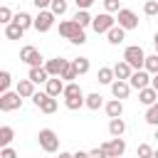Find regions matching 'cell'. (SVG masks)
Wrapping results in <instances>:
<instances>
[{
	"instance_id": "43",
	"label": "cell",
	"mask_w": 158,
	"mask_h": 158,
	"mask_svg": "<svg viewBox=\"0 0 158 158\" xmlns=\"http://www.w3.org/2000/svg\"><path fill=\"white\" fill-rule=\"evenodd\" d=\"M32 2L37 10H49V5H52V0H32Z\"/></svg>"
},
{
	"instance_id": "30",
	"label": "cell",
	"mask_w": 158,
	"mask_h": 158,
	"mask_svg": "<svg viewBox=\"0 0 158 158\" xmlns=\"http://www.w3.org/2000/svg\"><path fill=\"white\" fill-rule=\"evenodd\" d=\"M64 106L69 111H79L81 106H86V96H74V99H64Z\"/></svg>"
},
{
	"instance_id": "24",
	"label": "cell",
	"mask_w": 158,
	"mask_h": 158,
	"mask_svg": "<svg viewBox=\"0 0 158 158\" xmlns=\"http://www.w3.org/2000/svg\"><path fill=\"white\" fill-rule=\"evenodd\" d=\"M101 106H104V96H101V94H96V91L86 94V109H91V111H99Z\"/></svg>"
},
{
	"instance_id": "26",
	"label": "cell",
	"mask_w": 158,
	"mask_h": 158,
	"mask_svg": "<svg viewBox=\"0 0 158 158\" xmlns=\"http://www.w3.org/2000/svg\"><path fill=\"white\" fill-rule=\"evenodd\" d=\"M12 138H15L12 126H0V146H2V148H7V146L12 143Z\"/></svg>"
},
{
	"instance_id": "52",
	"label": "cell",
	"mask_w": 158,
	"mask_h": 158,
	"mask_svg": "<svg viewBox=\"0 0 158 158\" xmlns=\"http://www.w3.org/2000/svg\"><path fill=\"white\" fill-rule=\"evenodd\" d=\"M156 20H158V17H156Z\"/></svg>"
},
{
	"instance_id": "19",
	"label": "cell",
	"mask_w": 158,
	"mask_h": 158,
	"mask_svg": "<svg viewBox=\"0 0 158 158\" xmlns=\"http://www.w3.org/2000/svg\"><path fill=\"white\" fill-rule=\"evenodd\" d=\"M106 40H109V44H121L123 40H126V30L123 27H111L109 32H106Z\"/></svg>"
},
{
	"instance_id": "37",
	"label": "cell",
	"mask_w": 158,
	"mask_h": 158,
	"mask_svg": "<svg viewBox=\"0 0 158 158\" xmlns=\"http://www.w3.org/2000/svg\"><path fill=\"white\" fill-rule=\"evenodd\" d=\"M143 12H146L148 17H158V0H146Z\"/></svg>"
},
{
	"instance_id": "29",
	"label": "cell",
	"mask_w": 158,
	"mask_h": 158,
	"mask_svg": "<svg viewBox=\"0 0 158 158\" xmlns=\"http://www.w3.org/2000/svg\"><path fill=\"white\" fill-rule=\"evenodd\" d=\"M74 67H77L79 77H84V74H89V69H91V62H89V57H77V59H74Z\"/></svg>"
},
{
	"instance_id": "41",
	"label": "cell",
	"mask_w": 158,
	"mask_h": 158,
	"mask_svg": "<svg viewBox=\"0 0 158 158\" xmlns=\"http://www.w3.org/2000/svg\"><path fill=\"white\" fill-rule=\"evenodd\" d=\"M89 156H91V158H109V156H106V151H104L101 146H99V148H91V151H89Z\"/></svg>"
},
{
	"instance_id": "11",
	"label": "cell",
	"mask_w": 158,
	"mask_h": 158,
	"mask_svg": "<svg viewBox=\"0 0 158 158\" xmlns=\"http://www.w3.org/2000/svg\"><path fill=\"white\" fill-rule=\"evenodd\" d=\"M67 64H69V59L54 57V59H47V62H44V69L49 72V77H62V72H64Z\"/></svg>"
},
{
	"instance_id": "23",
	"label": "cell",
	"mask_w": 158,
	"mask_h": 158,
	"mask_svg": "<svg viewBox=\"0 0 158 158\" xmlns=\"http://www.w3.org/2000/svg\"><path fill=\"white\" fill-rule=\"evenodd\" d=\"M72 20H74V22H77V25H79V27H89V25H91V22H94V17H91V15H89V10H77V12H74V17H72Z\"/></svg>"
},
{
	"instance_id": "45",
	"label": "cell",
	"mask_w": 158,
	"mask_h": 158,
	"mask_svg": "<svg viewBox=\"0 0 158 158\" xmlns=\"http://www.w3.org/2000/svg\"><path fill=\"white\" fill-rule=\"evenodd\" d=\"M74 158H91V156H89L86 151H77V153H74Z\"/></svg>"
},
{
	"instance_id": "21",
	"label": "cell",
	"mask_w": 158,
	"mask_h": 158,
	"mask_svg": "<svg viewBox=\"0 0 158 158\" xmlns=\"http://www.w3.org/2000/svg\"><path fill=\"white\" fill-rule=\"evenodd\" d=\"M96 79H99V84H114L116 81V74H114V67H101L99 69V74H96Z\"/></svg>"
},
{
	"instance_id": "12",
	"label": "cell",
	"mask_w": 158,
	"mask_h": 158,
	"mask_svg": "<svg viewBox=\"0 0 158 158\" xmlns=\"http://www.w3.org/2000/svg\"><path fill=\"white\" fill-rule=\"evenodd\" d=\"M64 86H67V84H64V79H62V77H49V81L44 84V91H47L49 96H54V99H57L59 94H64Z\"/></svg>"
},
{
	"instance_id": "34",
	"label": "cell",
	"mask_w": 158,
	"mask_h": 158,
	"mask_svg": "<svg viewBox=\"0 0 158 158\" xmlns=\"http://www.w3.org/2000/svg\"><path fill=\"white\" fill-rule=\"evenodd\" d=\"M146 123L158 126V101H156L153 106H148V109H146Z\"/></svg>"
},
{
	"instance_id": "9",
	"label": "cell",
	"mask_w": 158,
	"mask_h": 158,
	"mask_svg": "<svg viewBox=\"0 0 158 158\" xmlns=\"http://www.w3.org/2000/svg\"><path fill=\"white\" fill-rule=\"evenodd\" d=\"M101 148L106 151L109 158H121V156L126 153V141H123V138H111V141L101 143Z\"/></svg>"
},
{
	"instance_id": "39",
	"label": "cell",
	"mask_w": 158,
	"mask_h": 158,
	"mask_svg": "<svg viewBox=\"0 0 158 158\" xmlns=\"http://www.w3.org/2000/svg\"><path fill=\"white\" fill-rule=\"evenodd\" d=\"M104 10L106 12H118L121 5H118V0H104Z\"/></svg>"
},
{
	"instance_id": "7",
	"label": "cell",
	"mask_w": 158,
	"mask_h": 158,
	"mask_svg": "<svg viewBox=\"0 0 158 158\" xmlns=\"http://www.w3.org/2000/svg\"><path fill=\"white\" fill-rule=\"evenodd\" d=\"M54 20H57V15L52 10H40L37 17H35V30L37 32H49L54 27Z\"/></svg>"
},
{
	"instance_id": "36",
	"label": "cell",
	"mask_w": 158,
	"mask_h": 158,
	"mask_svg": "<svg viewBox=\"0 0 158 158\" xmlns=\"http://www.w3.org/2000/svg\"><path fill=\"white\" fill-rule=\"evenodd\" d=\"M49 10L57 15V17H62L64 12H67V0H52V5H49Z\"/></svg>"
},
{
	"instance_id": "25",
	"label": "cell",
	"mask_w": 158,
	"mask_h": 158,
	"mask_svg": "<svg viewBox=\"0 0 158 158\" xmlns=\"http://www.w3.org/2000/svg\"><path fill=\"white\" fill-rule=\"evenodd\" d=\"M22 35H25V30H22L20 25H15V22L5 25V37H7V40H22Z\"/></svg>"
},
{
	"instance_id": "49",
	"label": "cell",
	"mask_w": 158,
	"mask_h": 158,
	"mask_svg": "<svg viewBox=\"0 0 158 158\" xmlns=\"http://www.w3.org/2000/svg\"><path fill=\"white\" fill-rule=\"evenodd\" d=\"M156 42H158V32H156V37H153V44H156Z\"/></svg>"
},
{
	"instance_id": "13",
	"label": "cell",
	"mask_w": 158,
	"mask_h": 158,
	"mask_svg": "<svg viewBox=\"0 0 158 158\" xmlns=\"http://www.w3.org/2000/svg\"><path fill=\"white\" fill-rule=\"evenodd\" d=\"M111 94H114V99H128V94H131V84L123 81V79H116V81L111 84Z\"/></svg>"
},
{
	"instance_id": "31",
	"label": "cell",
	"mask_w": 158,
	"mask_h": 158,
	"mask_svg": "<svg viewBox=\"0 0 158 158\" xmlns=\"http://www.w3.org/2000/svg\"><path fill=\"white\" fill-rule=\"evenodd\" d=\"M62 79H64V81H74V79H79V72H77L74 62H69V64L64 67V72H62Z\"/></svg>"
},
{
	"instance_id": "4",
	"label": "cell",
	"mask_w": 158,
	"mask_h": 158,
	"mask_svg": "<svg viewBox=\"0 0 158 158\" xmlns=\"http://www.w3.org/2000/svg\"><path fill=\"white\" fill-rule=\"evenodd\" d=\"M20 62H25L30 69H32V67H44V64H42V54H40V49L32 47V44H25V47L20 49Z\"/></svg>"
},
{
	"instance_id": "27",
	"label": "cell",
	"mask_w": 158,
	"mask_h": 158,
	"mask_svg": "<svg viewBox=\"0 0 158 158\" xmlns=\"http://www.w3.org/2000/svg\"><path fill=\"white\" fill-rule=\"evenodd\" d=\"M64 99H74V96H84V91H81V86L77 84V81H69L67 86H64V94H62Z\"/></svg>"
},
{
	"instance_id": "20",
	"label": "cell",
	"mask_w": 158,
	"mask_h": 158,
	"mask_svg": "<svg viewBox=\"0 0 158 158\" xmlns=\"http://www.w3.org/2000/svg\"><path fill=\"white\" fill-rule=\"evenodd\" d=\"M109 133H111L114 138H121V136L126 133V121H123V118H111V121H109Z\"/></svg>"
},
{
	"instance_id": "10",
	"label": "cell",
	"mask_w": 158,
	"mask_h": 158,
	"mask_svg": "<svg viewBox=\"0 0 158 158\" xmlns=\"http://www.w3.org/2000/svg\"><path fill=\"white\" fill-rule=\"evenodd\" d=\"M151 74L146 72V69H138V72H133L131 74V79H128V84H131V89H136V91H141V89H146V86H151Z\"/></svg>"
},
{
	"instance_id": "18",
	"label": "cell",
	"mask_w": 158,
	"mask_h": 158,
	"mask_svg": "<svg viewBox=\"0 0 158 158\" xmlns=\"http://www.w3.org/2000/svg\"><path fill=\"white\" fill-rule=\"evenodd\" d=\"M138 101H141L143 106H153V104L158 101V91H156L153 86H146V89L138 91Z\"/></svg>"
},
{
	"instance_id": "38",
	"label": "cell",
	"mask_w": 158,
	"mask_h": 158,
	"mask_svg": "<svg viewBox=\"0 0 158 158\" xmlns=\"http://www.w3.org/2000/svg\"><path fill=\"white\" fill-rule=\"evenodd\" d=\"M12 20H15V15H12V10H10L7 5H2V7H0V22H2V25H10Z\"/></svg>"
},
{
	"instance_id": "51",
	"label": "cell",
	"mask_w": 158,
	"mask_h": 158,
	"mask_svg": "<svg viewBox=\"0 0 158 158\" xmlns=\"http://www.w3.org/2000/svg\"><path fill=\"white\" fill-rule=\"evenodd\" d=\"M153 158H158V151H156V153H153Z\"/></svg>"
},
{
	"instance_id": "50",
	"label": "cell",
	"mask_w": 158,
	"mask_h": 158,
	"mask_svg": "<svg viewBox=\"0 0 158 158\" xmlns=\"http://www.w3.org/2000/svg\"><path fill=\"white\" fill-rule=\"evenodd\" d=\"M156 54H158V42H156Z\"/></svg>"
},
{
	"instance_id": "28",
	"label": "cell",
	"mask_w": 158,
	"mask_h": 158,
	"mask_svg": "<svg viewBox=\"0 0 158 158\" xmlns=\"http://www.w3.org/2000/svg\"><path fill=\"white\" fill-rule=\"evenodd\" d=\"M37 109H40L42 114H54V111H57V99L47 94V96H44V101H42V104L37 106Z\"/></svg>"
},
{
	"instance_id": "46",
	"label": "cell",
	"mask_w": 158,
	"mask_h": 158,
	"mask_svg": "<svg viewBox=\"0 0 158 158\" xmlns=\"http://www.w3.org/2000/svg\"><path fill=\"white\" fill-rule=\"evenodd\" d=\"M151 86L158 91V74H153V79H151Z\"/></svg>"
},
{
	"instance_id": "5",
	"label": "cell",
	"mask_w": 158,
	"mask_h": 158,
	"mask_svg": "<svg viewBox=\"0 0 158 158\" xmlns=\"http://www.w3.org/2000/svg\"><path fill=\"white\" fill-rule=\"evenodd\" d=\"M116 22H118V27H123L128 32V30H136L138 27V15L133 10H128V7H121L116 12Z\"/></svg>"
},
{
	"instance_id": "44",
	"label": "cell",
	"mask_w": 158,
	"mask_h": 158,
	"mask_svg": "<svg viewBox=\"0 0 158 158\" xmlns=\"http://www.w3.org/2000/svg\"><path fill=\"white\" fill-rule=\"evenodd\" d=\"M44 96H47V91H37V94L32 96V104H35V106H40V104L44 101Z\"/></svg>"
},
{
	"instance_id": "22",
	"label": "cell",
	"mask_w": 158,
	"mask_h": 158,
	"mask_svg": "<svg viewBox=\"0 0 158 158\" xmlns=\"http://www.w3.org/2000/svg\"><path fill=\"white\" fill-rule=\"evenodd\" d=\"M12 22H15V25H20L22 30H30V27H35V17H32V15H27V12H17Z\"/></svg>"
},
{
	"instance_id": "8",
	"label": "cell",
	"mask_w": 158,
	"mask_h": 158,
	"mask_svg": "<svg viewBox=\"0 0 158 158\" xmlns=\"http://www.w3.org/2000/svg\"><path fill=\"white\" fill-rule=\"evenodd\" d=\"M111 27H116V20L111 17V12H101V15H96L94 22H91V30H94L96 35H106Z\"/></svg>"
},
{
	"instance_id": "32",
	"label": "cell",
	"mask_w": 158,
	"mask_h": 158,
	"mask_svg": "<svg viewBox=\"0 0 158 158\" xmlns=\"http://www.w3.org/2000/svg\"><path fill=\"white\" fill-rule=\"evenodd\" d=\"M10 84H12V74H10L7 69H2V72H0V94L10 91Z\"/></svg>"
},
{
	"instance_id": "6",
	"label": "cell",
	"mask_w": 158,
	"mask_h": 158,
	"mask_svg": "<svg viewBox=\"0 0 158 158\" xmlns=\"http://www.w3.org/2000/svg\"><path fill=\"white\" fill-rule=\"evenodd\" d=\"M20 106H22V96H20L17 91H5V94H0V111L10 114V111H17Z\"/></svg>"
},
{
	"instance_id": "17",
	"label": "cell",
	"mask_w": 158,
	"mask_h": 158,
	"mask_svg": "<svg viewBox=\"0 0 158 158\" xmlns=\"http://www.w3.org/2000/svg\"><path fill=\"white\" fill-rule=\"evenodd\" d=\"M27 79L35 81V84H47V81H49V72H47L44 67H32L30 74H27Z\"/></svg>"
},
{
	"instance_id": "16",
	"label": "cell",
	"mask_w": 158,
	"mask_h": 158,
	"mask_svg": "<svg viewBox=\"0 0 158 158\" xmlns=\"http://www.w3.org/2000/svg\"><path fill=\"white\" fill-rule=\"evenodd\" d=\"M114 74H116V79H123V81H128L131 79V74H133V67L128 64V62H116L114 64Z\"/></svg>"
},
{
	"instance_id": "47",
	"label": "cell",
	"mask_w": 158,
	"mask_h": 158,
	"mask_svg": "<svg viewBox=\"0 0 158 158\" xmlns=\"http://www.w3.org/2000/svg\"><path fill=\"white\" fill-rule=\"evenodd\" d=\"M59 158H74V153H67V151H62V153H59Z\"/></svg>"
},
{
	"instance_id": "42",
	"label": "cell",
	"mask_w": 158,
	"mask_h": 158,
	"mask_svg": "<svg viewBox=\"0 0 158 158\" xmlns=\"http://www.w3.org/2000/svg\"><path fill=\"white\" fill-rule=\"evenodd\" d=\"M74 2H77V10H89L96 0H74Z\"/></svg>"
},
{
	"instance_id": "3",
	"label": "cell",
	"mask_w": 158,
	"mask_h": 158,
	"mask_svg": "<svg viewBox=\"0 0 158 158\" xmlns=\"http://www.w3.org/2000/svg\"><path fill=\"white\" fill-rule=\"evenodd\" d=\"M37 141H40V148L44 153H57V148H59V138H57V133L52 128H42L37 133Z\"/></svg>"
},
{
	"instance_id": "15",
	"label": "cell",
	"mask_w": 158,
	"mask_h": 158,
	"mask_svg": "<svg viewBox=\"0 0 158 158\" xmlns=\"http://www.w3.org/2000/svg\"><path fill=\"white\" fill-rule=\"evenodd\" d=\"M104 111H106L109 118H121V114H123V104H121V99H111V101H106V104H104Z\"/></svg>"
},
{
	"instance_id": "33",
	"label": "cell",
	"mask_w": 158,
	"mask_h": 158,
	"mask_svg": "<svg viewBox=\"0 0 158 158\" xmlns=\"http://www.w3.org/2000/svg\"><path fill=\"white\" fill-rule=\"evenodd\" d=\"M143 69H146L151 77H153V74H158V54H148V57H146V67H143Z\"/></svg>"
},
{
	"instance_id": "35",
	"label": "cell",
	"mask_w": 158,
	"mask_h": 158,
	"mask_svg": "<svg viewBox=\"0 0 158 158\" xmlns=\"http://www.w3.org/2000/svg\"><path fill=\"white\" fill-rule=\"evenodd\" d=\"M153 148H151V143H138V148H136V156L138 158H153Z\"/></svg>"
},
{
	"instance_id": "1",
	"label": "cell",
	"mask_w": 158,
	"mask_h": 158,
	"mask_svg": "<svg viewBox=\"0 0 158 158\" xmlns=\"http://www.w3.org/2000/svg\"><path fill=\"white\" fill-rule=\"evenodd\" d=\"M59 35H62L64 40H69L72 44H84V42H86L84 27H79L74 20H62V22H59Z\"/></svg>"
},
{
	"instance_id": "2",
	"label": "cell",
	"mask_w": 158,
	"mask_h": 158,
	"mask_svg": "<svg viewBox=\"0 0 158 158\" xmlns=\"http://www.w3.org/2000/svg\"><path fill=\"white\" fill-rule=\"evenodd\" d=\"M146 57H148V54L143 52L141 44H131V47L123 49V62H128V64L133 67V72H138V69L146 67Z\"/></svg>"
},
{
	"instance_id": "40",
	"label": "cell",
	"mask_w": 158,
	"mask_h": 158,
	"mask_svg": "<svg viewBox=\"0 0 158 158\" xmlns=\"http://www.w3.org/2000/svg\"><path fill=\"white\" fill-rule=\"evenodd\" d=\"M0 158H17V153H15V148H12V146H7V148H2V151H0Z\"/></svg>"
},
{
	"instance_id": "14",
	"label": "cell",
	"mask_w": 158,
	"mask_h": 158,
	"mask_svg": "<svg viewBox=\"0 0 158 158\" xmlns=\"http://www.w3.org/2000/svg\"><path fill=\"white\" fill-rule=\"evenodd\" d=\"M15 91L22 96V99H32L37 91H35V81H30V79H20L17 81V86H15Z\"/></svg>"
},
{
	"instance_id": "48",
	"label": "cell",
	"mask_w": 158,
	"mask_h": 158,
	"mask_svg": "<svg viewBox=\"0 0 158 158\" xmlns=\"http://www.w3.org/2000/svg\"><path fill=\"white\" fill-rule=\"evenodd\" d=\"M153 138H156V141H158V126H156V133H153Z\"/></svg>"
}]
</instances>
